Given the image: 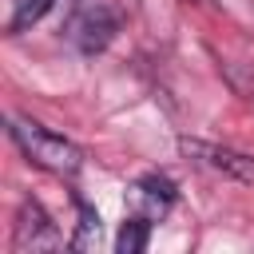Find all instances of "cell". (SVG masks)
<instances>
[{
    "label": "cell",
    "instance_id": "obj_1",
    "mask_svg": "<svg viewBox=\"0 0 254 254\" xmlns=\"http://www.w3.org/2000/svg\"><path fill=\"white\" fill-rule=\"evenodd\" d=\"M8 135L16 139V147H20L36 167H44V171H52V175H75V171L83 167V151H79L67 135H56V131H48V127L36 123V119L16 115L12 127H8Z\"/></svg>",
    "mask_w": 254,
    "mask_h": 254
},
{
    "label": "cell",
    "instance_id": "obj_2",
    "mask_svg": "<svg viewBox=\"0 0 254 254\" xmlns=\"http://www.w3.org/2000/svg\"><path fill=\"white\" fill-rule=\"evenodd\" d=\"M119 24H123V16H119V8L111 0H83L67 20V40L75 44V52L99 56L115 40Z\"/></svg>",
    "mask_w": 254,
    "mask_h": 254
},
{
    "label": "cell",
    "instance_id": "obj_3",
    "mask_svg": "<svg viewBox=\"0 0 254 254\" xmlns=\"http://www.w3.org/2000/svg\"><path fill=\"white\" fill-rule=\"evenodd\" d=\"M179 147H183L190 159H198L202 167L222 171V175L254 187V155H242V151H230V147H214V143H202V139H183Z\"/></svg>",
    "mask_w": 254,
    "mask_h": 254
},
{
    "label": "cell",
    "instance_id": "obj_4",
    "mask_svg": "<svg viewBox=\"0 0 254 254\" xmlns=\"http://www.w3.org/2000/svg\"><path fill=\"white\" fill-rule=\"evenodd\" d=\"M12 246L20 254H28V250H56L60 246V234H56V226H52V218H48V210L40 202H24L20 206Z\"/></svg>",
    "mask_w": 254,
    "mask_h": 254
},
{
    "label": "cell",
    "instance_id": "obj_5",
    "mask_svg": "<svg viewBox=\"0 0 254 254\" xmlns=\"http://www.w3.org/2000/svg\"><path fill=\"white\" fill-rule=\"evenodd\" d=\"M135 190H139V198L147 202V214H151V218H155V214H163V210L175 202V187H171L163 175H147Z\"/></svg>",
    "mask_w": 254,
    "mask_h": 254
},
{
    "label": "cell",
    "instance_id": "obj_6",
    "mask_svg": "<svg viewBox=\"0 0 254 254\" xmlns=\"http://www.w3.org/2000/svg\"><path fill=\"white\" fill-rule=\"evenodd\" d=\"M56 0H16V12H12V20H8V32L16 36V32H24V28H32V24H40L44 16H48V8H52Z\"/></svg>",
    "mask_w": 254,
    "mask_h": 254
},
{
    "label": "cell",
    "instance_id": "obj_7",
    "mask_svg": "<svg viewBox=\"0 0 254 254\" xmlns=\"http://www.w3.org/2000/svg\"><path fill=\"white\" fill-rule=\"evenodd\" d=\"M147 230H151V218H131V222H123V230H119V238H115V250L119 254H139L143 246H147Z\"/></svg>",
    "mask_w": 254,
    "mask_h": 254
},
{
    "label": "cell",
    "instance_id": "obj_8",
    "mask_svg": "<svg viewBox=\"0 0 254 254\" xmlns=\"http://www.w3.org/2000/svg\"><path fill=\"white\" fill-rule=\"evenodd\" d=\"M91 234H99V218L83 206V226H79V234L71 238V246H87V242H91Z\"/></svg>",
    "mask_w": 254,
    "mask_h": 254
}]
</instances>
